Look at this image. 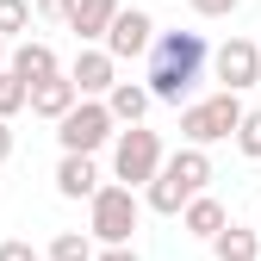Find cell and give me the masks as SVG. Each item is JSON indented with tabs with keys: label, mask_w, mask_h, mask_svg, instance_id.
<instances>
[{
	"label": "cell",
	"mask_w": 261,
	"mask_h": 261,
	"mask_svg": "<svg viewBox=\"0 0 261 261\" xmlns=\"http://www.w3.org/2000/svg\"><path fill=\"white\" fill-rule=\"evenodd\" d=\"M205 62H212L205 31H162L155 50H149V62H143L149 100H162V106H193V87L205 81Z\"/></svg>",
	"instance_id": "1"
},
{
	"label": "cell",
	"mask_w": 261,
	"mask_h": 261,
	"mask_svg": "<svg viewBox=\"0 0 261 261\" xmlns=\"http://www.w3.org/2000/svg\"><path fill=\"white\" fill-rule=\"evenodd\" d=\"M205 187H212V155H205V149H193V143H180V149L168 155V168L149 180L143 205H149L155 218H180V212L199 199Z\"/></svg>",
	"instance_id": "2"
},
{
	"label": "cell",
	"mask_w": 261,
	"mask_h": 261,
	"mask_svg": "<svg viewBox=\"0 0 261 261\" xmlns=\"http://www.w3.org/2000/svg\"><path fill=\"white\" fill-rule=\"evenodd\" d=\"M143 193H130L118 180H106L100 193L87 199V237L100 243V249H130V237H137V224H143Z\"/></svg>",
	"instance_id": "3"
},
{
	"label": "cell",
	"mask_w": 261,
	"mask_h": 261,
	"mask_svg": "<svg viewBox=\"0 0 261 261\" xmlns=\"http://www.w3.org/2000/svg\"><path fill=\"white\" fill-rule=\"evenodd\" d=\"M243 118H249V106H243V93H212V100H193V106H180V143H193V149H212V143H230L237 130H243Z\"/></svg>",
	"instance_id": "4"
},
{
	"label": "cell",
	"mask_w": 261,
	"mask_h": 261,
	"mask_svg": "<svg viewBox=\"0 0 261 261\" xmlns=\"http://www.w3.org/2000/svg\"><path fill=\"white\" fill-rule=\"evenodd\" d=\"M168 168V149H162V130L149 124H130L112 137V180L130 187V193H149V180Z\"/></svg>",
	"instance_id": "5"
},
{
	"label": "cell",
	"mask_w": 261,
	"mask_h": 261,
	"mask_svg": "<svg viewBox=\"0 0 261 261\" xmlns=\"http://www.w3.org/2000/svg\"><path fill=\"white\" fill-rule=\"evenodd\" d=\"M112 137H118V118H112L106 100H81L69 118L56 124L62 155H100V149H112Z\"/></svg>",
	"instance_id": "6"
},
{
	"label": "cell",
	"mask_w": 261,
	"mask_h": 261,
	"mask_svg": "<svg viewBox=\"0 0 261 261\" xmlns=\"http://www.w3.org/2000/svg\"><path fill=\"white\" fill-rule=\"evenodd\" d=\"M212 75H218V87H224V93H249V87L261 81V44L230 31V38L212 50Z\"/></svg>",
	"instance_id": "7"
},
{
	"label": "cell",
	"mask_w": 261,
	"mask_h": 261,
	"mask_svg": "<svg viewBox=\"0 0 261 261\" xmlns=\"http://www.w3.org/2000/svg\"><path fill=\"white\" fill-rule=\"evenodd\" d=\"M155 19L143 13V7H124L118 19H112V31H106V50H112V62H149V50H155Z\"/></svg>",
	"instance_id": "8"
},
{
	"label": "cell",
	"mask_w": 261,
	"mask_h": 261,
	"mask_svg": "<svg viewBox=\"0 0 261 261\" xmlns=\"http://www.w3.org/2000/svg\"><path fill=\"white\" fill-rule=\"evenodd\" d=\"M69 81L81 87V100H106V93L118 87V62H112V50H106V44H81L75 62H69Z\"/></svg>",
	"instance_id": "9"
},
{
	"label": "cell",
	"mask_w": 261,
	"mask_h": 261,
	"mask_svg": "<svg viewBox=\"0 0 261 261\" xmlns=\"http://www.w3.org/2000/svg\"><path fill=\"white\" fill-rule=\"evenodd\" d=\"M75 106H81V87L69 81V69L31 87V118H44V124H62V118L75 112Z\"/></svg>",
	"instance_id": "10"
},
{
	"label": "cell",
	"mask_w": 261,
	"mask_h": 261,
	"mask_svg": "<svg viewBox=\"0 0 261 261\" xmlns=\"http://www.w3.org/2000/svg\"><path fill=\"white\" fill-rule=\"evenodd\" d=\"M7 69L25 81V87H38V81H50V75H62V56L44 44V38H25V44H13V62Z\"/></svg>",
	"instance_id": "11"
},
{
	"label": "cell",
	"mask_w": 261,
	"mask_h": 261,
	"mask_svg": "<svg viewBox=\"0 0 261 261\" xmlns=\"http://www.w3.org/2000/svg\"><path fill=\"white\" fill-rule=\"evenodd\" d=\"M100 187L106 180H100V162H93V155H62L56 162V193H62V199H93Z\"/></svg>",
	"instance_id": "12"
},
{
	"label": "cell",
	"mask_w": 261,
	"mask_h": 261,
	"mask_svg": "<svg viewBox=\"0 0 261 261\" xmlns=\"http://www.w3.org/2000/svg\"><path fill=\"white\" fill-rule=\"evenodd\" d=\"M180 230H187V237H199V243H218L224 230H230V212H224L212 193H199V199L180 212Z\"/></svg>",
	"instance_id": "13"
},
{
	"label": "cell",
	"mask_w": 261,
	"mask_h": 261,
	"mask_svg": "<svg viewBox=\"0 0 261 261\" xmlns=\"http://www.w3.org/2000/svg\"><path fill=\"white\" fill-rule=\"evenodd\" d=\"M118 13H124V0H81L75 19H69V31H75L81 44H106V31H112Z\"/></svg>",
	"instance_id": "14"
},
{
	"label": "cell",
	"mask_w": 261,
	"mask_h": 261,
	"mask_svg": "<svg viewBox=\"0 0 261 261\" xmlns=\"http://www.w3.org/2000/svg\"><path fill=\"white\" fill-rule=\"evenodd\" d=\"M106 106H112L118 130H130V124H143V112H149L155 100H149V87H143V81H118V87L106 93Z\"/></svg>",
	"instance_id": "15"
},
{
	"label": "cell",
	"mask_w": 261,
	"mask_h": 261,
	"mask_svg": "<svg viewBox=\"0 0 261 261\" xmlns=\"http://www.w3.org/2000/svg\"><path fill=\"white\" fill-rule=\"evenodd\" d=\"M212 255H218V261H255V255H261V230H243V224H230V230L212 243Z\"/></svg>",
	"instance_id": "16"
},
{
	"label": "cell",
	"mask_w": 261,
	"mask_h": 261,
	"mask_svg": "<svg viewBox=\"0 0 261 261\" xmlns=\"http://www.w3.org/2000/svg\"><path fill=\"white\" fill-rule=\"evenodd\" d=\"M100 255V243H93L87 230H62V237H50V249H44V261H93Z\"/></svg>",
	"instance_id": "17"
},
{
	"label": "cell",
	"mask_w": 261,
	"mask_h": 261,
	"mask_svg": "<svg viewBox=\"0 0 261 261\" xmlns=\"http://www.w3.org/2000/svg\"><path fill=\"white\" fill-rule=\"evenodd\" d=\"M31 0H0V38L7 44H25V31H31Z\"/></svg>",
	"instance_id": "18"
},
{
	"label": "cell",
	"mask_w": 261,
	"mask_h": 261,
	"mask_svg": "<svg viewBox=\"0 0 261 261\" xmlns=\"http://www.w3.org/2000/svg\"><path fill=\"white\" fill-rule=\"evenodd\" d=\"M19 112H31V87H25V81H19L13 69H0V118L13 124Z\"/></svg>",
	"instance_id": "19"
},
{
	"label": "cell",
	"mask_w": 261,
	"mask_h": 261,
	"mask_svg": "<svg viewBox=\"0 0 261 261\" xmlns=\"http://www.w3.org/2000/svg\"><path fill=\"white\" fill-rule=\"evenodd\" d=\"M237 149H243L249 162H261V106H249V118H243V130H237Z\"/></svg>",
	"instance_id": "20"
},
{
	"label": "cell",
	"mask_w": 261,
	"mask_h": 261,
	"mask_svg": "<svg viewBox=\"0 0 261 261\" xmlns=\"http://www.w3.org/2000/svg\"><path fill=\"white\" fill-rule=\"evenodd\" d=\"M75 7H81V0H31V13H38L44 25H69V19H75Z\"/></svg>",
	"instance_id": "21"
},
{
	"label": "cell",
	"mask_w": 261,
	"mask_h": 261,
	"mask_svg": "<svg viewBox=\"0 0 261 261\" xmlns=\"http://www.w3.org/2000/svg\"><path fill=\"white\" fill-rule=\"evenodd\" d=\"M187 7L199 13V19H230V13L243 7V0H187Z\"/></svg>",
	"instance_id": "22"
},
{
	"label": "cell",
	"mask_w": 261,
	"mask_h": 261,
	"mask_svg": "<svg viewBox=\"0 0 261 261\" xmlns=\"http://www.w3.org/2000/svg\"><path fill=\"white\" fill-rule=\"evenodd\" d=\"M0 261H44V255L31 249L25 237H7V243H0Z\"/></svg>",
	"instance_id": "23"
},
{
	"label": "cell",
	"mask_w": 261,
	"mask_h": 261,
	"mask_svg": "<svg viewBox=\"0 0 261 261\" xmlns=\"http://www.w3.org/2000/svg\"><path fill=\"white\" fill-rule=\"evenodd\" d=\"M93 261H143V255H137V249H100Z\"/></svg>",
	"instance_id": "24"
},
{
	"label": "cell",
	"mask_w": 261,
	"mask_h": 261,
	"mask_svg": "<svg viewBox=\"0 0 261 261\" xmlns=\"http://www.w3.org/2000/svg\"><path fill=\"white\" fill-rule=\"evenodd\" d=\"M13 155V130H7V118H0V162Z\"/></svg>",
	"instance_id": "25"
},
{
	"label": "cell",
	"mask_w": 261,
	"mask_h": 261,
	"mask_svg": "<svg viewBox=\"0 0 261 261\" xmlns=\"http://www.w3.org/2000/svg\"><path fill=\"white\" fill-rule=\"evenodd\" d=\"M7 62H13V44H7V38H0V69H7Z\"/></svg>",
	"instance_id": "26"
},
{
	"label": "cell",
	"mask_w": 261,
	"mask_h": 261,
	"mask_svg": "<svg viewBox=\"0 0 261 261\" xmlns=\"http://www.w3.org/2000/svg\"><path fill=\"white\" fill-rule=\"evenodd\" d=\"M255 230H261V218H255Z\"/></svg>",
	"instance_id": "27"
}]
</instances>
